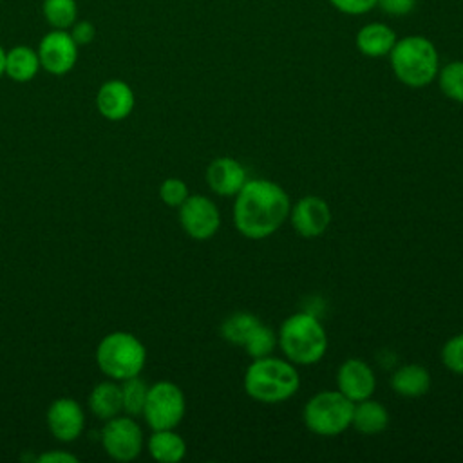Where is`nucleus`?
<instances>
[{
    "instance_id": "f257e3e1",
    "label": "nucleus",
    "mask_w": 463,
    "mask_h": 463,
    "mask_svg": "<svg viewBox=\"0 0 463 463\" xmlns=\"http://www.w3.org/2000/svg\"><path fill=\"white\" fill-rule=\"evenodd\" d=\"M289 208V195L279 183L248 179L235 194L233 226L242 237L260 241L273 235L288 221Z\"/></svg>"
},
{
    "instance_id": "f03ea898",
    "label": "nucleus",
    "mask_w": 463,
    "mask_h": 463,
    "mask_svg": "<svg viewBox=\"0 0 463 463\" xmlns=\"http://www.w3.org/2000/svg\"><path fill=\"white\" fill-rule=\"evenodd\" d=\"M246 394L260 403H280L289 400L300 387L297 365L288 358H255L242 378Z\"/></svg>"
},
{
    "instance_id": "7ed1b4c3",
    "label": "nucleus",
    "mask_w": 463,
    "mask_h": 463,
    "mask_svg": "<svg viewBox=\"0 0 463 463\" xmlns=\"http://www.w3.org/2000/svg\"><path fill=\"white\" fill-rule=\"evenodd\" d=\"M277 338L284 358L295 365H313L327 351V333L322 322L307 311L289 315L282 322Z\"/></svg>"
},
{
    "instance_id": "20e7f679",
    "label": "nucleus",
    "mask_w": 463,
    "mask_h": 463,
    "mask_svg": "<svg viewBox=\"0 0 463 463\" xmlns=\"http://www.w3.org/2000/svg\"><path fill=\"white\" fill-rule=\"evenodd\" d=\"M394 76L407 87H425L438 74V52L423 36H407L391 49Z\"/></svg>"
},
{
    "instance_id": "39448f33",
    "label": "nucleus",
    "mask_w": 463,
    "mask_h": 463,
    "mask_svg": "<svg viewBox=\"0 0 463 463\" xmlns=\"http://www.w3.org/2000/svg\"><path fill=\"white\" fill-rule=\"evenodd\" d=\"M146 349L139 338L125 331L109 333L96 349L98 367L112 380L137 376L145 367Z\"/></svg>"
},
{
    "instance_id": "423d86ee",
    "label": "nucleus",
    "mask_w": 463,
    "mask_h": 463,
    "mask_svg": "<svg viewBox=\"0 0 463 463\" xmlns=\"http://www.w3.org/2000/svg\"><path fill=\"white\" fill-rule=\"evenodd\" d=\"M353 407L354 403L338 389L318 391L306 402L302 420L313 434L333 438L351 427Z\"/></svg>"
},
{
    "instance_id": "0eeeda50",
    "label": "nucleus",
    "mask_w": 463,
    "mask_h": 463,
    "mask_svg": "<svg viewBox=\"0 0 463 463\" xmlns=\"http://www.w3.org/2000/svg\"><path fill=\"white\" fill-rule=\"evenodd\" d=\"M186 402L179 385L172 382H157L148 387L145 402V420L154 429H175L184 416Z\"/></svg>"
},
{
    "instance_id": "6e6552de",
    "label": "nucleus",
    "mask_w": 463,
    "mask_h": 463,
    "mask_svg": "<svg viewBox=\"0 0 463 463\" xmlns=\"http://www.w3.org/2000/svg\"><path fill=\"white\" fill-rule=\"evenodd\" d=\"M101 445L112 459L132 461L143 449V430L134 420L114 416L103 425Z\"/></svg>"
},
{
    "instance_id": "1a4fd4ad",
    "label": "nucleus",
    "mask_w": 463,
    "mask_h": 463,
    "mask_svg": "<svg viewBox=\"0 0 463 463\" xmlns=\"http://www.w3.org/2000/svg\"><path fill=\"white\" fill-rule=\"evenodd\" d=\"M179 222L188 237L206 241L221 226V213L215 203L206 195H188L179 206Z\"/></svg>"
},
{
    "instance_id": "9d476101",
    "label": "nucleus",
    "mask_w": 463,
    "mask_h": 463,
    "mask_svg": "<svg viewBox=\"0 0 463 463\" xmlns=\"http://www.w3.org/2000/svg\"><path fill=\"white\" fill-rule=\"evenodd\" d=\"M40 65L54 76H63L76 65L78 45L69 31L52 29L38 43Z\"/></svg>"
},
{
    "instance_id": "9b49d317",
    "label": "nucleus",
    "mask_w": 463,
    "mask_h": 463,
    "mask_svg": "<svg viewBox=\"0 0 463 463\" xmlns=\"http://www.w3.org/2000/svg\"><path fill=\"white\" fill-rule=\"evenodd\" d=\"M288 219L298 235L313 239L327 230L331 222V208L326 199L318 195H304L291 204Z\"/></svg>"
},
{
    "instance_id": "f8f14e48",
    "label": "nucleus",
    "mask_w": 463,
    "mask_h": 463,
    "mask_svg": "<svg viewBox=\"0 0 463 463\" xmlns=\"http://www.w3.org/2000/svg\"><path fill=\"white\" fill-rule=\"evenodd\" d=\"M336 389L353 403L371 398L376 389V376L362 358H347L336 373Z\"/></svg>"
},
{
    "instance_id": "ddd939ff",
    "label": "nucleus",
    "mask_w": 463,
    "mask_h": 463,
    "mask_svg": "<svg viewBox=\"0 0 463 463\" xmlns=\"http://www.w3.org/2000/svg\"><path fill=\"white\" fill-rule=\"evenodd\" d=\"M47 425L56 439L74 441L85 427L83 409L76 400L58 398L49 405Z\"/></svg>"
},
{
    "instance_id": "4468645a",
    "label": "nucleus",
    "mask_w": 463,
    "mask_h": 463,
    "mask_svg": "<svg viewBox=\"0 0 463 463\" xmlns=\"http://www.w3.org/2000/svg\"><path fill=\"white\" fill-rule=\"evenodd\" d=\"M246 181V168L230 156L215 157L206 168V183L210 190L222 197H235Z\"/></svg>"
},
{
    "instance_id": "2eb2a0df",
    "label": "nucleus",
    "mask_w": 463,
    "mask_h": 463,
    "mask_svg": "<svg viewBox=\"0 0 463 463\" xmlns=\"http://www.w3.org/2000/svg\"><path fill=\"white\" fill-rule=\"evenodd\" d=\"M96 107L103 118L121 121L134 109V92L123 80H109L96 94Z\"/></svg>"
},
{
    "instance_id": "dca6fc26",
    "label": "nucleus",
    "mask_w": 463,
    "mask_h": 463,
    "mask_svg": "<svg viewBox=\"0 0 463 463\" xmlns=\"http://www.w3.org/2000/svg\"><path fill=\"white\" fill-rule=\"evenodd\" d=\"M391 387L403 398H420L430 389V373L420 364H405L392 373Z\"/></svg>"
},
{
    "instance_id": "f3484780",
    "label": "nucleus",
    "mask_w": 463,
    "mask_h": 463,
    "mask_svg": "<svg viewBox=\"0 0 463 463\" xmlns=\"http://www.w3.org/2000/svg\"><path fill=\"white\" fill-rule=\"evenodd\" d=\"M387 425H389V412L380 402L373 398H365L354 403L353 418H351V427H354V430L365 436H374L385 430Z\"/></svg>"
},
{
    "instance_id": "a211bd4d",
    "label": "nucleus",
    "mask_w": 463,
    "mask_h": 463,
    "mask_svg": "<svg viewBox=\"0 0 463 463\" xmlns=\"http://www.w3.org/2000/svg\"><path fill=\"white\" fill-rule=\"evenodd\" d=\"M396 43V34L383 24H369L356 34V45L362 54L369 58H380L391 52Z\"/></svg>"
},
{
    "instance_id": "6ab92c4d",
    "label": "nucleus",
    "mask_w": 463,
    "mask_h": 463,
    "mask_svg": "<svg viewBox=\"0 0 463 463\" xmlns=\"http://www.w3.org/2000/svg\"><path fill=\"white\" fill-rule=\"evenodd\" d=\"M40 67L38 52L27 45H16L5 51V76L13 81H31L38 74Z\"/></svg>"
},
{
    "instance_id": "aec40b11",
    "label": "nucleus",
    "mask_w": 463,
    "mask_h": 463,
    "mask_svg": "<svg viewBox=\"0 0 463 463\" xmlns=\"http://www.w3.org/2000/svg\"><path fill=\"white\" fill-rule=\"evenodd\" d=\"M148 452L156 461L177 463L186 454V443L174 429H159L148 438Z\"/></svg>"
},
{
    "instance_id": "412c9836",
    "label": "nucleus",
    "mask_w": 463,
    "mask_h": 463,
    "mask_svg": "<svg viewBox=\"0 0 463 463\" xmlns=\"http://www.w3.org/2000/svg\"><path fill=\"white\" fill-rule=\"evenodd\" d=\"M89 407L96 418L105 421L118 416V412L123 411L121 387L112 382L98 383L89 396Z\"/></svg>"
},
{
    "instance_id": "4be33fe9",
    "label": "nucleus",
    "mask_w": 463,
    "mask_h": 463,
    "mask_svg": "<svg viewBox=\"0 0 463 463\" xmlns=\"http://www.w3.org/2000/svg\"><path fill=\"white\" fill-rule=\"evenodd\" d=\"M259 324H260V318L255 317L253 313L237 311V313H232L228 318H224L219 331L226 342H230L233 345H242L246 342V338L250 336V333Z\"/></svg>"
},
{
    "instance_id": "5701e85b",
    "label": "nucleus",
    "mask_w": 463,
    "mask_h": 463,
    "mask_svg": "<svg viewBox=\"0 0 463 463\" xmlns=\"http://www.w3.org/2000/svg\"><path fill=\"white\" fill-rule=\"evenodd\" d=\"M42 13L52 29L69 31L78 18L76 0H43Z\"/></svg>"
},
{
    "instance_id": "b1692460",
    "label": "nucleus",
    "mask_w": 463,
    "mask_h": 463,
    "mask_svg": "<svg viewBox=\"0 0 463 463\" xmlns=\"http://www.w3.org/2000/svg\"><path fill=\"white\" fill-rule=\"evenodd\" d=\"M277 345H279L277 333L271 327L264 326L262 322L250 333V336L242 344L246 354L251 356L253 360L262 358V356H269Z\"/></svg>"
},
{
    "instance_id": "393cba45",
    "label": "nucleus",
    "mask_w": 463,
    "mask_h": 463,
    "mask_svg": "<svg viewBox=\"0 0 463 463\" xmlns=\"http://www.w3.org/2000/svg\"><path fill=\"white\" fill-rule=\"evenodd\" d=\"M146 394H148V385L141 378L132 376V378L123 380V385H121L123 411L132 416L143 414Z\"/></svg>"
},
{
    "instance_id": "a878e982",
    "label": "nucleus",
    "mask_w": 463,
    "mask_h": 463,
    "mask_svg": "<svg viewBox=\"0 0 463 463\" xmlns=\"http://www.w3.org/2000/svg\"><path fill=\"white\" fill-rule=\"evenodd\" d=\"M439 89L452 101L463 103V61H450L441 69Z\"/></svg>"
},
{
    "instance_id": "bb28decb",
    "label": "nucleus",
    "mask_w": 463,
    "mask_h": 463,
    "mask_svg": "<svg viewBox=\"0 0 463 463\" xmlns=\"http://www.w3.org/2000/svg\"><path fill=\"white\" fill-rule=\"evenodd\" d=\"M441 362L449 371L463 376V333L445 342L441 347Z\"/></svg>"
},
{
    "instance_id": "cd10ccee",
    "label": "nucleus",
    "mask_w": 463,
    "mask_h": 463,
    "mask_svg": "<svg viewBox=\"0 0 463 463\" xmlns=\"http://www.w3.org/2000/svg\"><path fill=\"white\" fill-rule=\"evenodd\" d=\"M159 197L166 206L179 208L188 197V186L179 177H168L159 186Z\"/></svg>"
},
{
    "instance_id": "c85d7f7f",
    "label": "nucleus",
    "mask_w": 463,
    "mask_h": 463,
    "mask_svg": "<svg viewBox=\"0 0 463 463\" xmlns=\"http://www.w3.org/2000/svg\"><path fill=\"white\" fill-rule=\"evenodd\" d=\"M71 36H72V40L76 42V45L80 47V45H87V43H90L92 40H94V36H96V27H94V24L92 22H87V20H81V22H74L72 24V27H71Z\"/></svg>"
},
{
    "instance_id": "c756f323",
    "label": "nucleus",
    "mask_w": 463,
    "mask_h": 463,
    "mask_svg": "<svg viewBox=\"0 0 463 463\" xmlns=\"http://www.w3.org/2000/svg\"><path fill=\"white\" fill-rule=\"evenodd\" d=\"M331 4L349 14H362L374 7L376 0H331Z\"/></svg>"
},
{
    "instance_id": "7c9ffc66",
    "label": "nucleus",
    "mask_w": 463,
    "mask_h": 463,
    "mask_svg": "<svg viewBox=\"0 0 463 463\" xmlns=\"http://www.w3.org/2000/svg\"><path fill=\"white\" fill-rule=\"evenodd\" d=\"M376 4H380V7L387 14L402 16V14H407V13H411L414 9L416 0H376Z\"/></svg>"
},
{
    "instance_id": "2f4dec72",
    "label": "nucleus",
    "mask_w": 463,
    "mask_h": 463,
    "mask_svg": "<svg viewBox=\"0 0 463 463\" xmlns=\"http://www.w3.org/2000/svg\"><path fill=\"white\" fill-rule=\"evenodd\" d=\"M38 461H45V463H76L78 461V458L76 456H72V454H69V452H56V450H52V452H45V454H42L40 458H38Z\"/></svg>"
},
{
    "instance_id": "473e14b6",
    "label": "nucleus",
    "mask_w": 463,
    "mask_h": 463,
    "mask_svg": "<svg viewBox=\"0 0 463 463\" xmlns=\"http://www.w3.org/2000/svg\"><path fill=\"white\" fill-rule=\"evenodd\" d=\"M5 74V49L0 45V78Z\"/></svg>"
},
{
    "instance_id": "72a5a7b5",
    "label": "nucleus",
    "mask_w": 463,
    "mask_h": 463,
    "mask_svg": "<svg viewBox=\"0 0 463 463\" xmlns=\"http://www.w3.org/2000/svg\"><path fill=\"white\" fill-rule=\"evenodd\" d=\"M0 2H2V0H0Z\"/></svg>"
}]
</instances>
